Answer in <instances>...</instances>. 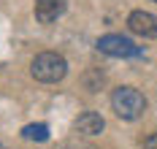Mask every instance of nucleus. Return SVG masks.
I'll list each match as a JSON object with an SVG mask.
<instances>
[{
	"instance_id": "nucleus-1",
	"label": "nucleus",
	"mask_w": 157,
	"mask_h": 149,
	"mask_svg": "<svg viewBox=\"0 0 157 149\" xmlns=\"http://www.w3.org/2000/svg\"><path fill=\"white\" fill-rule=\"evenodd\" d=\"M30 71H33V76H35L38 82L54 84V82H60V79H65L68 63H65L63 54H57V52H41V54L33 60Z\"/></svg>"
},
{
	"instance_id": "nucleus-2",
	"label": "nucleus",
	"mask_w": 157,
	"mask_h": 149,
	"mask_svg": "<svg viewBox=\"0 0 157 149\" xmlns=\"http://www.w3.org/2000/svg\"><path fill=\"white\" fill-rule=\"evenodd\" d=\"M111 106H114L117 117H122V119H138L146 111V98L136 87H117L111 95Z\"/></svg>"
},
{
	"instance_id": "nucleus-3",
	"label": "nucleus",
	"mask_w": 157,
	"mask_h": 149,
	"mask_svg": "<svg viewBox=\"0 0 157 149\" xmlns=\"http://www.w3.org/2000/svg\"><path fill=\"white\" fill-rule=\"evenodd\" d=\"M98 49L103 54H111V57H138L141 54V46H136L125 35H114V33L98 38Z\"/></svg>"
},
{
	"instance_id": "nucleus-4",
	"label": "nucleus",
	"mask_w": 157,
	"mask_h": 149,
	"mask_svg": "<svg viewBox=\"0 0 157 149\" xmlns=\"http://www.w3.org/2000/svg\"><path fill=\"white\" fill-rule=\"evenodd\" d=\"M127 27L141 38H157V17L149 11H133L127 17Z\"/></svg>"
},
{
	"instance_id": "nucleus-5",
	"label": "nucleus",
	"mask_w": 157,
	"mask_h": 149,
	"mask_svg": "<svg viewBox=\"0 0 157 149\" xmlns=\"http://www.w3.org/2000/svg\"><path fill=\"white\" fill-rule=\"evenodd\" d=\"M65 0H35V19L41 25H52L57 22V17H63Z\"/></svg>"
},
{
	"instance_id": "nucleus-6",
	"label": "nucleus",
	"mask_w": 157,
	"mask_h": 149,
	"mask_svg": "<svg viewBox=\"0 0 157 149\" xmlns=\"http://www.w3.org/2000/svg\"><path fill=\"white\" fill-rule=\"evenodd\" d=\"M106 128V122H103V117L95 114V111H84V114L76 119V130L81 136H100Z\"/></svg>"
},
{
	"instance_id": "nucleus-7",
	"label": "nucleus",
	"mask_w": 157,
	"mask_h": 149,
	"mask_svg": "<svg viewBox=\"0 0 157 149\" xmlns=\"http://www.w3.org/2000/svg\"><path fill=\"white\" fill-rule=\"evenodd\" d=\"M22 138H27V141H46L49 138V128L46 125H27V128L22 130Z\"/></svg>"
},
{
	"instance_id": "nucleus-8",
	"label": "nucleus",
	"mask_w": 157,
	"mask_h": 149,
	"mask_svg": "<svg viewBox=\"0 0 157 149\" xmlns=\"http://www.w3.org/2000/svg\"><path fill=\"white\" fill-rule=\"evenodd\" d=\"M144 149H157V133H152V136L144 138Z\"/></svg>"
},
{
	"instance_id": "nucleus-9",
	"label": "nucleus",
	"mask_w": 157,
	"mask_h": 149,
	"mask_svg": "<svg viewBox=\"0 0 157 149\" xmlns=\"http://www.w3.org/2000/svg\"><path fill=\"white\" fill-rule=\"evenodd\" d=\"M152 3H157V0H152Z\"/></svg>"
},
{
	"instance_id": "nucleus-10",
	"label": "nucleus",
	"mask_w": 157,
	"mask_h": 149,
	"mask_svg": "<svg viewBox=\"0 0 157 149\" xmlns=\"http://www.w3.org/2000/svg\"><path fill=\"white\" fill-rule=\"evenodd\" d=\"M0 149H3V144H0Z\"/></svg>"
}]
</instances>
